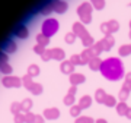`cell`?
Returning <instances> with one entry per match:
<instances>
[{
	"label": "cell",
	"instance_id": "obj_38",
	"mask_svg": "<svg viewBox=\"0 0 131 123\" xmlns=\"http://www.w3.org/2000/svg\"><path fill=\"white\" fill-rule=\"evenodd\" d=\"M7 63V54L5 51H0V67Z\"/></svg>",
	"mask_w": 131,
	"mask_h": 123
},
{
	"label": "cell",
	"instance_id": "obj_21",
	"mask_svg": "<svg viewBox=\"0 0 131 123\" xmlns=\"http://www.w3.org/2000/svg\"><path fill=\"white\" fill-rule=\"evenodd\" d=\"M95 98H96V101H99V103H103L105 101V98H106V94H105V91L103 90H96V92H95Z\"/></svg>",
	"mask_w": 131,
	"mask_h": 123
},
{
	"label": "cell",
	"instance_id": "obj_22",
	"mask_svg": "<svg viewBox=\"0 0 131 123\" xmlns=\"http://www.w3.org/2000/svg\"><path fill=\"white\" fill-rule=\"evenodd\" d=\"M108 27H109V32L114 34V32H117L118 29H119V24H118L117 21H108Z\"/></svg>",
	"mask_w": 131,
	"mask_h": 123
},
{
	"label": "cell",
	"instance_id": "obj_44",
	"mask_svg": "<svg viewBox=\"0 0 131 123\" xmlns=\"http://www.w3.org/2000/svg\"><path fill=\"white\" fill-rule=\"evenodd\" d=\"M76 92H77V86L71 85V86H70V90H69V94H70V95H74Z\"/></svg>",
	"mask_w": 131,
	"mask_h": 123
},
{
	"label": "cell",
	"instance_id": "obj_48",
	"mask_svg": "<svg viewBox=\"0 0 131 123\" xmlns=\"http://www.w3.org/2000/svg\"><path fill=\"white\" fill-rule=\"evenodd\" d=\"M130 28H131V21H130Z\"/></svg>",
	"mask_w": 131,
	"mask_h": 123
},
{
	"label": "cell",
	"instance_id": "obj_18",
	"mask_svg": "<svg viewBox=\"0 0 131 123\" xmlns=\"http://www.w3.org/2000/svg\"><path fill=\"white\" fill-rule=\"evenodd\" d=\"M118 53H119V56H122V57L130 56L131 54V44H124V46H121L119 50H118Z\"/></svg>",
	"mask_w": 131,
	"mask_h": 123
},
{
	"label": "cell",
	"instance_id": "obj_40",
	"mask_svg": "<svg viewBox=\"0 0 131 123\" xmlns=\"http://www.w3.org/2000/svg\"><path fill=\"white\" fill-rule=\"evenodd\" d=\"M99 28H101V31H102V32L105 34V35H108V34H111V32H109V27H108V22H103V24L101 25Z\"/></svg>",
	"mask_w": 131,
	"mask_h": 123
},
{
	"label": "cell",
	"instance_id": "obj_47",
	"mask_svg": "<svg viewBox=\"0 0 131 123\" xmlns=\"http://www.w3.org/2000/svg\"><path fill=\"white\" fill-rule=\"evenodd\" d=\"M128 37H130V38H131V29H130V34H128Z\"/></svg>",
	"mask_w": 131,
	"mask_h": 123
},
{
	"label": "cell",
	"instance_id": "obj_6",
	"mask_svg": "<svg viewBox=\"0 0 131 123\" xmlns=\"http://www.w3.org/2000/svg\"><path fill=\"white\" fill-rule=\"evenodd\" d=\"M42 116H44V119H48V120H56L60 116V110L57 109V107H50V109L44 110Z\"/></svg>",
	"mask_w": 131,
	"mask_h": 123
},
{
	"label": "cell",
	"instance_id": "obj_26",
	"mask_svg": "<svg viewBox=\"0 0 131 123\" xmlns=\"http://www.w3.org/2000/svg\"><path fill=\"white\" fill-rule=\"evenodd\" d=\"M127 110H128V107H127V104L124 103V101H121L119 104H117V111H118V114H121V116H125Z\"/></svg>",
	"mask_w": 131,
	"mask_h": 123
},
{
	"label": "cell",
	"instance_id": "obj_14",
	"mask_svg": "<svg viewBox=\"0 0 131 123\" xmlns=\"http://www.w3.org/2000/svg\"><path fill=\"white\" fill-rule=\"evenodd\" d=\"M101 63H102V60H101L99 57H92V59L88 61V65H89V67L92 71H99V69H101Z\"/></svg>",
	"mask_w": 131,
	"mask_h": 123
},
{
	"label": "cell",
	"instance_id": "obj_28",
	"mask_svg": "<svg viewBox=\"0 0 131 123\" xmlns=\"http://www.w3.org/2000/svg\"><path fill=\"white\" fill-rule=\"evenodd\" d=\"M103 104L108 106V107H114V106H117V101H115V98H114L112 95H106V98H105V101H103Z\"/></svg>",
	"mask_w": 131,
	"mask_h": 123
},
{
	"label": "cell",
	"instance_id": "obj_37",
	"mask_svg": "<svg viewBox=\"0 0 131 123\" xmlns=\"http://www.w3.org/2000/svg\"><path fill=\"white\" fill-rule=\"evenodd\" d=\"M35 120V114L28 111V113H25V123H34Z\"/></svg>",
	"mask_w": 131,
	"mask_h": 123
},
{
	"label": "cell",
	"instance_id": "obj_45",
	"mask_svg": "<svg viewBox=\"0 0 131 123\" xmlns=\"http://www.w3.org/2000/svg\"><path fill=\"white\" fill-rule=\"evenodd\" d=\"M125 116H127V117H128V119H131V109H128V110H127Z\"/></svg>",
	"mask_w": 131,
	"mask_h": 123
},
{
	"label": "cell",
	"instance_id": "obj_3",
	"mask_svg": "<svg viewBox=\"0 0 131 123\" xmlns=\"http://www.w3.org/2000/svg\"><path fill=\"white\" fill-rule=\"evenodd\" d=\"M58 27H60V25H58V21H57L56 18H48V19L44 21L41 31H42L44 35H47V37L50 38L51 35H54V34L58 31Z\"/></svg>",
	"mask_w": 131,
	"mask_h": 123
},
{
	"label": "cell",
	"instance_id": "obj_42",
	"mask_svg": "<svg viewBox=\"0 0 131 123\" xmlns=\"http://www.w3.org/2000/svg\"><path fill=\"white\" fill-rule=\"evenodd\" d=\"M34 51L37 53V54H44V51H45V47H42V46H39V44H38V46H35V47H34Z\"/></svg>",
	"mask_w": 131,
	"mask_h": 123
},
{
	"label": "cell",
	"instance_id": "obj_27",
	"mask_svg": "<svg viewBox=\"0 0 131 123\" xmlns=\"http://www.w3.org/2000/svg\"><path fill=\"white\" fill-rule=\"evenodd\" d=\"M52 2H54V0L48 2L45 6H42V9H41V13H42V15H50V13L52 12Z\"/></svg>",
	"mask_w": 131,
	"mask_h": 123
},
{
	"label": "cell",
	"instance_id": "obj_10",
	"mask_svg": "<svg viewBox=\"0 0 131 123\" xmlns=\"http://www.w3.org/2000/svg\"><path fill=\"white\" fill-rule=\"evenodd\" d=\"M84 81H86V78L82 73H71L70 75V84L74 86H77L79 84H83Z\"/></svg>",
	"mask_w": 131,
	"mask_h": 123
},
{
	"label": "cell",
	"instance_id": "obj_13",
	"mask_svg": "<svg viewBox=\"0 0 131 123\" xmlns=\"http://www.w3.org/2000/svg\"><path fill=\"white\" fill-rule=\"evenodd\" d=\"M90 104H92V97H89V95H83V97L79 100V107L82 110L90 107Z\"/></svg>",
	"mask_w": 131,
	"mask_h": 123
},
{
	"label": "cell",
	"instance_id": "obj_9",
	"mask_svg": "<svg viewBox=\"0 0 131 123\" xmlns=\"http://www.w3.org/2000/svg\"><path fill=\"white\" fill-rule=\"evenodd\" d=\"M73 34L76 37L83 38L88 32H86V28H84V25L82 22H76V24H73Z\"/></svg>",
	"mask_w": 131,
	"mask_h": 123
},
{
	"label": "cell",
	"instance_id": "obj_15",
	"mask_svg": "<svg viewBox=\"0 0 131 123\" xmlns=\"http://www.w3.org/2000/svg\"><path fill=\"white\" fill-rule=\"evenodd\" d=\"M16 48H18V46H16V43H15L13 40L6 41V44H5V53L6 54H7V53H15Z\"/></svg>",
	"mask_w": 131,
	"mask_h": 123
},
{
	"label": "cell",
	"instance_id": "obj_33",
	"mask_svg": "<svg viewBox=\"0 0 131 123\" xmlns=\"http://www.w3.org/2000/svg\"><path fill=\"white\" fill-rule=\"evenodd\" d=\"M10 111L13 114H18L22 111V106H20V103H13L12 104V107H10Z\"/></svg>",
	"mask_w": 131,
	"mask_h": 123
},
{
	"label": "cell",
	"instance_id": "obj_32",
	"mask_svg": "<svg viewBox=\"0 0 131 123\" xmlns=\"http://www.w3.org/2000/svg\"><path fill=\"white\" fill-rule=\"evenodd\" d=\"M80 111H82V109H80V107H79V104H77V106H71V107H70V114H71V116H73V117H76V116H80Z\"/></svg>",
	"mask_w": 131,
	"mask_h": 123
},
{
	"label": "cell",
	"instance_id": "obj_41",
	"mask_svg": "<svg viewBox=\"0 0 131 123\" xmlns=\"http://www.w3.org/2000/svg\"><path fill=\"white\" fill-rule=\"evenodd\" d=\"M41 57H42V60H44V61H48L50 59H52V57H51V50H45Z\"/></svg>",
	"mask_w": 131,
	"mask_h": 123
},
{
	"label": "cell",
	"instance_id": "obj_24",
	"mask_svg": "<svg viewBox=\"0 0 131 123\" xmlns=\"http://www.w3.org/2000/svg\"><path fill=\"white\" fill-rule=\"evenodd\" d=\"M29 91L32 92V94H35V95H39L42 92V85L41 84H37V82H34V85L29 88Z\"/></svg>",
	"mask_w": 131,
	"mask_h": 123
},
{
	"label": "cell",
	"instance_id": "obj_2",
	"mask_svg": "<svg viewBox=\"0 0 131 123\" xmlns=\"http://www.w3.org/2000/svg\"><path fill=\"white\" fill-rule=\"evenodd\" d=\"M92 12H93V6L89 2H83L82 5L77 7V15H79L82 24H89L92 21Z\"/></svg>",
	"mask_w": 131,
	"mask_h": 123
},
{
	"label": "cell",
	"instance_id": "obj_31",
	"mask_svg": "<svg viewBox=\"0 0 131 123\" xmlns=\"http://www.w3.org/2000/svg\"><path fill=\"white\" fill-rule=\"evenodd\" d=\"M74 123H95V120L92 117H84V116H79L76 119Z\"/></svg>",
	"mask_w": 131,
	"mask_h": 123
},
{
	"label": "cell",
	"instance_id": "obj_43",
	"mask_svg": "<svg viewBox=\"0 0 131 123\" xmlns=\"http://www.w3.org/2000/svg\"><path fill=\"white\" fill-rule=\"evenodd\" d=\"M44 122H45V119H44V116L35 114V120H34V123H44Z\"/></svg>",
	"mask_w": 131,
	"mask_h": 123
},
{
	"label": "cell",
	"instance_id": "obj_5",
	"mask_svg": "<svg viewBox=\"0 0 131 123\" xmlns=\"http://www.w3.org/2000/svg\"><path fill=\"white\" fill-rule=\"evenodd\" d=\"M114 43H115V40H114L112 34H108V35H105L102 40H99V44H101V47H102L103 51L111 50V48H112V46H114Z\"/></svg>",
	"mask_w": 131,
	"mask_h": 123
},
{
	"label": "cell",
	"instance_id": "obj_35",
	"mask_svg": "<svg viewBox=\"0 0 131 123\" xmlns=\"http://www.w3.org/2000/svg\"><path fill=\"white\" fill-rule=\"evenodd\" d=\"M15 123H25V113H18L13 117Z\"/></svg>",
	"mask_w": 131,
	"mask_h": 123
},
{
	"label": "cell",
	"instance_id": "obj_30",
	"mask_svg": "<svg viewBox=\"0 0 131 123\" xmlns=\"http://www.w3.org/2000/svg\"><path fill=\"white\" fill-rule=\"evenodd\" d=\"M0 71H2V73H3V75L9 76L10 73H12V71H13V69H12V66H10L9 63H6V65H3V66L0 67Z\"/></svg>",
	"mask_w": 131,
	"mask_h": 123
},
{
	"label": "cell",
	"instance_id": "obj_7",
	"mask_svg": "<svg viewBox=\"0 0 131 123\" xmlns=\"http://www.w3.org/2000/svg\"><path fill=\"white\" fill-rule=\"evenodd\" d=\"M69 5L66 3L64 0H54L52 2V10L57 12V13H64L66 10H67Z\"/></svg>",
	"mask_w": 131,
	"mask_h": 123
},
{
	"label": "cell",
	"instance_id": "obj_34",
	"mask_svg": "<svg viewBox=\"0 0 131 123\" xmlns=\"http://www.w3.org/2000/svg\"><path fill=\"white\" fill-rule=\"evenodd\" d=\"M64 41L67 44H73L76 41V35L73 32H69V34H66V37H64Z\"/></svg>",
	"mask_w": 131,
	"mask_h": 123
},
{
	"label": "cell",
	"instance_id": "obj_39",
	"mask_svg": "<svg viewBox=\"0 0 131 123\" xmlns=\"http://www.w3.org/2000/svg\"><path fill=\"white\" fill-rule=\"evenodd\" d=\"M128 92L130 91L125 90V88H121V91H119V98H121V101H125L127 97H128Z\"/></svg>",
	"mask_w": 131,
	"mask_h": 123
},
{
	"label": "cell",
	"instance_id": "obj_20",
	"mask_svg": "<svg viewBox=\"0 0 131 123\" xmlns=\"http://www.w3.org/2000/svg\"><path fill=\"white\" fill-rule=\"evenodd\" d=\"M20 106H22V111H24V113H28L29 110H31V107H32V100L25 98L24 101L20 103Z\"/></svg>",
	"mask_w": 131,
	"mask_h": 123
},
{
	"label": "cell",
	"instance_id": "obj_1",
	"mask_svg": "<svg viewBox=\"0 0 131 123\" xmlns=\"http://www.w3.org/2000/svg\"><path fill=\"white\" fill-rule=\"evenodd\" d=\"M101 73L109 81H119L124 76V65L118 57H109L101 63Z\"/></svg>",
	"mask_w": 131,
	"mask_h": 123
},
{
	"label": "cell",
	"instance_id": "obj_8",
	"mask_svg": "<svg viewBox=\"0 0 131 123\" xmlns=\"http://www.w3.org/2000/svg\"><path fill=\"white\" fill-rule=\"evenodd\" d=\"M60 69H61L63 73H66V75H71V73H74V65H73L70 60H63L61 61Z\"/></svg>",
	"mask_w": 131,
	"mask_h": 123
},
{
	"label": "cell",
	"instance_id": "obj_12",
	"mask_svg": "<svg viewBox=\"0 0 131 123\" xmlns=\"http://www.w3.org/2000/svg\"><path fill=\"white\" fill-rule=\"evenodd\" d=\"M51 57L52 59H56V60H64L66 57V53L63 48H51Z\"/></svg>",
	"mask_w": 131,
	"mask_h": 123
},
{
	"label": "cell",
	"instance_id": "obj_23",
	"mask_svg": "<svg viewBox=\"0 0 131 123\" xmlns=\"http://www.w3.org/2000/svg\"><path fill=\"white\" fill-rule=\"evenodd\" d=\"M90 5L93 6L95 9L102 10L105 7V0H90Z\"/></svg>",
	"mask_w": 131,
	"mask_h": 123
},
{
	"label": "cell",
	"instance_id": "obj_17",
	"mask_svg": "<svg viewBox=\"0 0 131 123\" xmlns=\"http://www.w3.org/2000/svg\"><path fill=\"white\" fill-rule=\"evenodd\" d=\"M37 43L39 44V46H42V47H45V46L50 44V38L41 32V34H38V35H37Z\"/></svg>",
	"mask_w": 131,
	"mask_h": 123
},
{
	"label": "cell",
	"instance_id": "obj_29",
	"mask_svg": "<svg viewBox=\"0 0 131 123\" xmlns=\"http://www.w3.org/2000/svg\"><path fill=\"white\" fill-rule=\"evenodd\" d=\"M70 61L73 63V65H84V61L82 60V56L80 54H73L70 59Z\"/></svg>",
	"mask_w": 131,
	"mask_h": 123
},
{
	"label": "cell",
	"instance_id": "obj_4",
	"mask_svg": "<svg viewBox=\"0 0 131 123\" xmlns=\"http://www.w3.org/2000/svg\"><path fill=\"white\" fill-rule=\"evenodd\" d=\"M2 84H3L6 88H19V86L22 85V78L9 75V76H5V78H3Z\"/></svg>",
	"mask_w": 131,
	"mask_h": 123
},
{
	"label": "cell",
	"instance_id": "obj_49",
	"mask_svg": "<svg viewBox=\"0 0 131 123\" xmlns=\"http://www.w3.org/2000/svg\"><path fill=\"white\" fill-rule=\"evenodd\" d=\"M130 6H131V2H130Z\"/></svg>",
	"mask_w": 131,
	"mask_h": 123
},
{
	"label": "cell",
	"instance_id": "obj_16",
	"mask_svg": "<svg viewBox=\"0 0 131 123\" xmlns=\"http://www.w3.org/2000/svg\"><path fill=\"white\" fill-rule=\"evenodd\" d=\"M80 40H82V44H83V46H84L86 48L92 47V46L95 44V40H93V37H92V35H89V34H86V35H84L83 38H80Z\"/></svg>",
	"mask_w": 131,
	"mask_h": 123
},
{
	"label": "cell",
	"instance_id": "obj_11",
	"mask_svg": "<svg viewBox=\"0 0 131 123\" xmlns=\"http://www.w3.org/2000/svg\"><path fill=\"white\" fill-rule=\"evenodd\" d=\"M28 34H29V31L25 25H19L18 28L15 29V35L18 38H22V40H25V38L28 37Z\"/></svg>",
	"mask_w": 131,
	"mask_h": 123
},
{
	"label": "cell",
	"instance_id": "obj_36",
	"mask_svg": "<svg viewBox=\"0 0 131 123\" xmlns=\"http://www.w3.org/2000/svg\"><path fill=\"white\" fill-rule=\"evenodd\" d=\"M64 104L74 106V95H70V94L66 95V97H64Z\"/></svg>",
	"mask_w": 131,
	"mask_h": 123
},
{
	"label": "cell",
	"instance_id": "obj_19",
	"mask_svg": "<svg viewBox=\"0 0 131 123\" xmlns=\"http://www.w3.org/2000/svg\"><path fill=\"white\" fill-rule=\"evenodd\" d=\"M22 85H24L25 88H26V90H29V88H31V86L34 85V81H32V76H29L28 73H26V75H25L24 78H22Z\"/></svg>",
	"mask_w": 131,
	"mask_h": 123
},
{
	"label": "cell",
	"instance_id": "obj_46",
	"mask_svg": "<svg viewBox=\"0 0 131 123\" xmlns=\"http://www.w3.org/2000/svg\"><path fill=\"white\" fill-rule=\"evenodd\" d=\"M95 123H106V120H105V119H98Z\"/></svg>",
	"mask_w": 131,
	"mask_h": 123
},
{
	"label": "cell",
	"instance_id": "obj_25",
	"mask_svg": "<svg viewBox=\"0 0 131 123\" xmlns=\"http://www.w3.org/2000/svg\"><path fill=\"white\" fill-rule=\"evenodd\" d=\"M28 75L29 76H38L39 75V67L37 66V65H31V66L28 67Z\"/></svg>",
	"mask_w": 131,
	"mask_h": 123
}]
</instances>
